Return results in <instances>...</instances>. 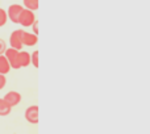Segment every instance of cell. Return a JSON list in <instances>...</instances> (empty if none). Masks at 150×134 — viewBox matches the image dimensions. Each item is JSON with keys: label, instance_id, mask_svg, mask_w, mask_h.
Returning a JSON list of instances; mask_svg holds the SVG:
<instances>
[{"label": "cell", "instance_id": "14", "mask_svg": "<svg viewBox=\"0 0 150 134\" xmlns=\"http://www.w3.org/2000/svg\"><path fill=\"white\" fill-rule=\"evenodd\" d=\"M5 85H7V78L4 74H0V90H3Z\"/></svg>", "mask_w": 150, "mask_h": 134}, {"label": "cell", "instance_id": "16", "mask_svg": "<svg viewBox=\"0 0 150 134\" xmlns=\"http://www.w3.org/2000/svg\"><path fill=\"white\" fill-rule=\"evenodd\" d=\"M32 26H33V30H34V33H36V34H38V21H34V23H33V25H32Z\"/></svg>", "mask_w": 150, "mask_h": 134}, {"label": "cell", "instance_id": "9", "mask_svg": "<svg viewBox=\"0 0 150 134\" xmlns=\"http://www.w3.org/2000/svg\"><path fill=\"white\" fill-rule=\"evenodd\" d=\"M20 65L21 67H28L29 65H32V54L20 50Z\"/></svg>", "mask_w": 150, "mask_h": 134}, {"label": "cell", "instance_id": "8", "mask_svg": "<svg viewBox=\"0 0 150 134\" xmlns=\"http://www.w3.org/2000/svg\"><path fill=\"white\" fill-rule=\"evenodd\" d=\"M11 65H9V62H8V59H7V57H5L4 54L3 55H0V74H8V72L11 71Z\"/></svg>", "mask_w": 150, "mask_h": 134}, {"label": "cell", "instance_id": "10", "mask_svg": "<svg viewBox=\"0 0 150 134\" xmlns=\"http://www.w3.org/2000/svg\"><path fill=\"white\" fill-rule=\"evenodd\" d=\"M11 109H12V106L4 99H0V116H8L11 113Z\"/></svg>", "mask_w": 150, "mask_h": 134}, {"label": "cell", "instance_id": "5", "mask_svg": "<svg viewBox=\"0 0 150 134\" xmlns=\"http://www.w3.org/2000/svg\"><path fill=\"white\" fill-rule=\"evenodd\" d=\"M25 120L29 124H38V105H30L25 111Z\"/></svg>", "mask_w": 150, "mask_h": 134}, {"label": "cell", "instance_id": "2", "mask_svg": "<svg viewBox=\"0 0 150 134\" xmlns=\"http://www.w3.org/2000/svg\"><path fill=\"white\" fill-rule=\"evenodd\" d=\"M36 21V16H34V11L32 9H23V12L20 13V18H18V24L23 25L24 28H28V26H32L33 23Z\"/></svg>", "mask_w": 150, "mask_h": 134}, {"label": "cell", "instance_id": "3", "mask_svg": "<svg viewBox=\"0 0 150 134\" xmlns=\"http://www.w3.org/2000/svg\"><path fill=\"white\" fill-rule=\"evenodd\" d=\"M23 29H16V30H13L12 33H11L9 36V45L11 47H13V49H17V50H21L24 46L23 44Z\"/></svg>", "mask_w": 150, "mask_h": 134}, {"label": "cell", "instance_id": "13", "mask_svg": "<svg viewBox=\"0 0 150 134\" xmlns=\"http://www.w3.org/2000/svg\"><path fill=\"white\" fill-rule=\"evenodd\" d=\"M38 55H40V51L38 50H36V51H33V54H32V65H33L36 68H38L40 66V61H38Z\"/></svg>", "mask_w": 150, "mask_h": 134}, {"label": "cell", "instance_id": "4", "mask_svg": "<svg viewBox=\"0 0 150 134\" xmlns=\"http://www.w3.org/2000/svg\"><path fill=\"white\" fill-rule=\"evenodd\" d=\"M23 5L20 4H11L9 7H8V18H9L11 21H12L13 24H18V18H20V13L23 12Z\"/></svg>", "mask_w": 150, "mask_h": 134}, {"label": "cell", "instance_id": "7", "mask_svg": "<svg viewBox=\"0 0 150 134\" xmlns=\"http://www.w3.org/2000/svg\"><path fill=\"white\" fill-rule=\"evenodd\" d=\"M38 42V37L36 33H29V32H23V44L24 46H34Z\"/></svg>", "mask_w": 150, "mask_h": 134}, {"label": "cell", "instance_id": "6", "mask_svg": "<svg viewBox=\"0 0 150 134\" xmlns=\"http://www.w3.org/2000/svg\"><path fill=\"white\" fill-rule=\"evenodd\" d=\"M3 99H4V100L7 101L11 106H16V105H18V104H20L21 95L17 92V91H9L8 93H5V96Z\"/></svg>", "mask_w": 150, "mask_h": 134}, {"label": "cell", "instance_id": "12", "mask_svg": "<svg viewBox=\"0 0 150 134\" xmlns=\"http://www.w3.org/2000/svg\"><path fill=\"white\" fill-rule=\"evenodd\" d=\"M8 20H9V18H8V13L5 12L4 9H1V8H0V28H1V26H4L5 24H7Z\"/></svg>", "mask_w": 150, "mask_h": 134}, {"label": "cell", "instance_id": "11", "mask_svg": "<svg viewBox=\"0 0 150 134\" xmlns=\"http://www.w3.org/2000/svg\"><path fill=\"white\" fill-rule=\"evenodd\" d=\"M24 7L28 8V9L36 11L38 9V0H23Z\"/></svg>", "mask_w": 150, "mask_h": 134}, {"label": "cell", "instance_id": "1", "mask_svg": "<svg viewBox=\"0 0 150 134\" xmlns=\"http://www.w3.org/2000/svg\"><path fill=\"white\" fill-rule=\"evenodd\" d=\"M4 55L7 57L8 62H9V65H11V67H12L13 70L21 68V65H20V50L13 49V47H9V49L5 50Z\"/></svg>", "mask_w": 150, "mask_h": 134}, {"label": "cell", "instance_id": "15", "mask_svg": "<svg viewBox=\"0 0 150 134\" xmlns=\"http://www.w3.org/2000/svg\"><path fill=\"white\" fill-rule=\"evenodd\" d=\"M5 50H7V45H5V41L0 38V55L4 54Z\"/></svg>", "mask_w": 150, "mask_h": 134}]
</instances>
